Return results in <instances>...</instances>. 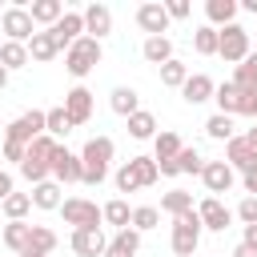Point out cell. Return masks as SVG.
Segmentation results:
<instances>
[{
	"mask_svg": "<svg viewBox=\"0 0 257 257\" xmlns=\"http://www.w3.org/2000/svg\"><path fill=\"white\" fill-rule=\"evenodd\" d=\"M108 104H112V112L116 116H133V112H141V96H137V88H128V84H116L112 88V96H108Z\"/></svg>",
	"mask_w": 257,
	"mask_h": 257,
	"instance_id": "7402d4cb",
	"label": "cell"
},
{
	"mask_svg": "<svg viewBox=\"0 0 257 257\" xmlns=\"http://www.w3.org/2000/svg\"><path fill=\"white\" fill-rule=\"evenodd\" d=\"M253 96L257 92L225 80V84H217V96L213 100H217V112H225V116H253Z\"/></svg>",
	"mask_w": 257,
	"mask_h": 257,
	"instance_id": "3957f363",
	"label": "cell"
},
{
	"mask_svg": "<svg viewBox=\"0 0 257 257\" xmlns=\"http://www.w3.org/2000/svg\"><path fill=\"white\" fill-rule=\"evenodd\" d=\"M201 233H205V225H201L197 209L185 213V217H177V221H173V253H177V257H193L197 245H201Z\"/></svg>",
	"mask_w": 257,
	"mask_h": 257,
	"instance_id": "277c9868",
	"label": "cell"
},
{
	"mask_svg": "<svg viewBox=\"0 0 257 257\" xmlns=\"http://www.w3.org/2000/svg\"><path fill=\"white\" fill-rule=\"evenodd\" d=\"M60 213H64V225H72V229H92V225L104 221V209L88 197H68L60 205Z\"/></svg>",
	"mask_w": 257,
	"mask_h": 257,
	"instance_id": "8992f818",
	"label": "cell"
},
{
	"mask_svg": "<svg viewBox=\"0 0 257 257\" xmlns=\"http://www.w3.org/2000/svg\"><path fill=\"white\" fill-rule=\"evenodd\" d=\"M237 0H205V16H209V24L213 28H229V24H237Z\"/></svg>",
	"mask_w": 257,
	"mask_h": 257,
	"instance_id": "ffe728a7",
	"label": "cell"
},
{
	"mask_svg": "<svg viewBox=\"0 0 257 257\" xmlns=\"http://www.w3.org/2000/svg\"><path fill=\"white\" fill-rule=\"evenodd\" d=\"M157 221H161V209H153V205H141V209H133V229H137V233H149V229H157Z\"/></svg>",
	"mask_w": 257,
	"mask_h": 257,
	"instance_id": "60d3db41",
	"label": "cell"
},
{
	"mask_svg": "<svg viewBox=\"0 0 257 257\" xmlns=\"http://www.w3.org/2000/svg\"><path fill=\"white\" fill-rule=\"evenodd\" d=\"M52 249H56V233L48 225H32V241L20 257H52Z\"/></svg>",
	"mask_w": 257,
	"mask_h": 257,
	"instance_id": "603a6c76",
	"label": "cell"
},
{
	"mask_svg": "<svg viewBox=\"0 0 257 257\" xmlns=\"http://www.w3.org/2000/svg\"><path fill=\"white\" fill-rule=\"evenodd\" d=\"M8 76H12V72H8V68H4V64H0V92H4V88H8Z\"/></svg>",
	"mask_w": 257,
	"mask_h": 257,
	"instance_id": "681fc988",
	"label": "cell"
},
{
	"mask_svg": "<svg viewBox=\"0 0 257 257\" xmlns=\"http://www.w3.org/2000/svg\"><path fill=\"white\" fill-rule=\"evenodd\" d=\"M241 185H245V197H257V165L241 173Z\"/></svg>",
	"mask_w": 257,
	"mask_h": 257,
	"instance_id": "f6af8a7d",
	"label": "cell"
},
{
	"mask_svg": "<svg viewBox=\"0 0 257 257\" xmlns=\"http://www.w3.org/2000/svg\"><path fill=\"white\" fill-rule=\"evenodd\" d=\"M52 36H56V44H60V52H68L80 36H84V12H64L52 28H48Z\"/></svg>",
	"mask_w": 257,
	"mask_h": 257,
	"instance_id": "4fadbf2b",
	"label": "cell"
},
{
	"mask_svg": "<svg viewBox=\"0 0 257 257\" xmlns=\"http://www.w3.org/2000/svg\"><path fill=\"white\" fill-rule=\"evenodd\" d=\"M32 209H60L64 205V197H60V185L56 181H40V185H32Z\"/></svg>",
	"mask_w": 257,
	"mask_h": 257,
	"instance_id": "484cf974",
	"label": "cell"
},
{
	"mask_svg": "<svg viewBox=\"0 0 257 257\" xmlns=\"http://www.w3.org/2000/svg\"><path fill=\"white\" fill-rule=\"evenodd\" d=\"M28 56L36 60V64H44V60H52V56H60V44H56V36L44 28V32H36L32 40H28Z\"/></svg>",
	"mask_w": 257,
	"mask_h": 257,
	"instance_id": "d4e9b609",
	"label": "cell"
},
{
	"mask_svg": "<svg viewBox=\"0 0 257 257\" xmlns=\"http://www.w3.org/2000/svg\"><path fill=\"white\" fill-rule=\"evenodd\" d=\"M112 185H116V193H137V189H141V177H137V169H133V161H124V165L116 169V177H112Z\"/></svg>",
	"mask_w": 257,
	"mask_h": 257,
	"instance_id": "ab89813d",
	"label": "cell"
},
{
	"mask_svg": "<svg viewBox=\"0 0 257 257\" xmlns=\"http://www.w3.org/2000/svg\"><path fill=\"white\" fill-rule=\"evenodd\" d=\"M40 133H44V112H40V108H28V112H20L12 124H4V141L24 145V149H28Z\"/></svg>",
	"mask_w": 257,
	"mask_h": 257,
	"instance_id": "52a82bcc",
	"label": "cell"
},
{
	"mask_svg": "<svg viewBox=\"0 0 257 257\" xmlns=\"http://www.w3.org/2000/svg\"><path fill=\"white\" fill-rule=\"evenodd\" d=\"M217 32H221L217 56H221L225 64H241V60L249 56V32H245L241 24H229V28H217Z\"/></svg>",
	"mask_w": 257,
	"mask_h": 257,
	"instance_id": "9c48e42d",
	"label": "cell"
},
{
	"mask_svg": "<svg viewBox=\"0 0 257 257\" xmlns=\"http://www.w3.org/2000/svg\"><path fill=\"white\" fill-rule=\"evenodd\" d=\"M165 12H169V20H185L193 8H189V0H165Z\"/></svg>",
	"mask_w": 257,
	"mask_h": 257,
	"instance_id": "ee69618b",
	"label": "cell"
},
{
	"mask_svg": "<svg viewBox=\"0 0 257 257\" xmlns=\"http://www.w3.org/2000/svg\"><path fill=\"white\" fill-rule=\"evenodd\" d=\"M241 8H245V12H253V16H257V0H241Z\"/></svg>",
	"mask_w": 257,
	"mask_h": 257,
	"instance_id": "f907efd6",
	"label": "cell"
},
{
	"mask_svg": "<svg viewBox=\"0 0 257 257\" xmlns=\"http://www.w3.org/2000/svg\"><path fill=\"white\" fill-rule=\"evenodd\" d=\"M245 141H249V145H253V149H257V124H253V128H249V133H245Z\"/></svg>",
	"mask_w": 257,
	"mask_h": 257,
	"instance_id": "816d5d0a",
	"label": "cell"
},
{
	"mask_svg": "<svg viewBox=\"0 0 257 257\" xmlns=\"http://www.w3.org/2000/svg\"><path fill=\"white\" fill-rule=\"evenodd\" d=\"M0 213H4L8 221H24V217L32 213V197H28V193H12V197L0 205Z\"/></svg>",
	"mask_w": 257,
	"mask_h": 257,
	"instance_id": "8d00e7d4",
	"label": "cell"
},
{
	"mask_svg": "<svg viewBox=\"0 0 257 257\" xmlns=\"http://www.w3.org/2000/svg\"><path fill=\"white\" fill-rule=\"evenodd\" d=\"M241 229H245V237H241V241H245L249 249H257V225H241Z\"/></svg>",
	"mask_w": 257,
	"mask_h": 257,
	"instance_id": "7dc6e473",
	"label": "cell"
},
{
	"mask_svg": "<svg viewBox=\"0 0 257 257\" xmlns=\"http://www.w3.org/2000/svg\"><path fill=\"white\" fill-rule=\"evenodd\" d=\"M181 149H185V145H181V137H177L173 128L157 133V141H153V157H157V161H177Z\"/></svg>",
	"mask_w": 257,
	"mask_h": 257,
	"instance_id": "1f68e13d",
	"label": "cell"
},
{
	"mask_svg": "<svg viewBox=\"0 0 257 257\" xmlns=\"http://www.w3.org/2000/svg\"><path fill=\"white\" fill-rule=\"evenodd\" d=\"M28 16H32V24L52 28V24L64 16V4H60V0H32V4H28Z\"/></svg>",
	"mask_w": 257,
	"mask_h": 257,
	"instance_id": "cb8c5ba5",
	"label": "cell"
},
{
	"mask_svg": "<svg viewBox=\"0 0 257 257\" xmlns=\"http://www.w3.org/2000/svg\"><path fill=\"white\" fill-rule=\"evenodd\" d=\"M0 64H4L8 72H16V68H28V64H32V56H28V44L4 40V44H0Z\"/></svg>",
	"mask_w": 257,
	"mask_h": 257,
	"instance_id": "f1b7e54d",
	"label": "cell"
},
{
	"mask_svg": "<svg viewBox=\"0 0 257 257\" xmlns=\"http://www.w3.org/2000/svg\"><path fill=\"white\" fill-rule=\"evenodd\" d=\"M48 169H52V181H56V185H76V181H84V161H80V153H72L68 145H56Z\"/></svg>",
	"mask_w": 257,
	"mask_h": 257,
	"instance_id": "5b68a950",
	"label": "cell"
},
{
	"mask_svg": "<svg viewBox=\"0 0 257 257\" xmlns=\"http://www.w3.org/2000/svg\"><path fill=\"white\" fill-rule=\"evenodd\" d=\"M169 12H165V4L161 0H145L141 8H137V28L141 32H149V36H165L169 32Z\"/></svg>",
	"mask_w": 257,
	"mask_h": 257,
	"instance_id": "7c38bea8",
	"label": "cell"
},
{
	"mask_svg": "<svg viewBox=\"0 0 257 257\" xmlns=\"http://www.w3.org/2000/svg\"><path fill=\"white\" fill-rule=\"evenodd\" d=\"M72 128H76V124L68 120V112H64V104H60V108H48V112H44V133H48L52 141H56V137H68Z\"/></svg>",
	"mask_w": 257,
	"mask_h": 257,
	"instance_id": "836d02e7",
	"label": "cell"
},
{
	"mask_svg": "<svg viewBox=\"0 0 257 257\" xmlns=\"http://www.w3.org/2000/svg\"><path fill=\"white\" fill-rule=\"evenodd\" d=\"M177 169H181V173H201V169H205V157H201L193 145H185V149L177 153Z\"/></svg>",
	"mask_w": 257,
	"mask_h": 257,
	"instance_id": "b9f144b4",
	"label": "cell"
},
{
	"mask_svg": "<svg viewBox=\"0 0 257 257\" xmlns=\"http://www.w3.org/2000/svg\"><path fill=\"white\" fill-rule=\"evenodd\" d=\"M100 56H104V48H100V40H92V36H80L68 52H64V68L80 80V76H88L96 64H100Z\"/></svg>",
	"mask_w": 257,
	"mask_h": 257,
	"instance_id": "7a4b0ae2",
	"label": "cell"
},
{
	"mask_svg": "<svg viewBox=\"0 0 257 257\" xmlns=\"http://www.w3.org/2000/svg\"><path fill=\"white\" fill-rule=\"evenodd\" d=\"M197 205H193V193H185V189H169L165 197H161V213H169L173 221L177 217H185V213H193Z\"/></svg>",
	"mask_w": 257,
	"mask_h": 257,
	"instance_id": "4316f807",
	"label": "cell"
},
{
	"mask_svg": "<svg viewBox=\"0 0 257 257\" xmlns=\"http://www.w3.org/2000/svg\"><path fill=\"white\" fill-rule=\"evenodd\" d=\"M0 173H4V169H0Z\"/></svg>",
	"mask_w": 257,
	"mask_h": 257,
	"instance_id": "11a10c76",
	"label": "cell"
},
{
	"mask_svg": "<svg viewBox=\"0 0 257 257\" xmlns=\"http://www.w3.org/2000/svg\"><path fill=\"white\" fill-rule=\"evenodd\" d=\"M128 161H133V169H137V177H141V189H149V185H157V181H161L157 157H128Z\"/></svg>",
	"mask_w": 257,
	"mask_h": 257,
	"instance_id": "74e56055",
	"label": "cell"
},
{
	"mask_svg": "<svg viewBox=\"0 0 257 257\" xmlns=\"http://www.w3.org/2000/svg\"><path fill=\"white\" fill-rule=\"evenodd\" d=\"M205 133H209L213 141H225V145H229V141L237 137V124H233V116H225V112H213V116L205 120Z\"/></svg>",
	"mask_w": 257,
	"mask_h": 257,
	"instance_id": "e575fe53",
	"label": "cell"
},
{
	"mask_svg": "<svg viewBox=\"0 0 257 257\" xmlns=\"http://www.w3.org/2000/svg\"><path fill=\"white\" fill-rule=\"evenodd\" d=\"M100 209H104V221H108L116 233L133 225V209H128V201H124V197H112V201H108V205H100Z\"/></svg>",
	"mask_w": 257,
	"mask_h": 257,
	"instance_id": "4dcf8cb0",
	"label": "cell"
},
{
	"mask_svg": "<svg viewBox=\"0 0 257 257\" xmlns=\"http://www.w3.org/2000/svg\"><path fill=\"white\" fill-rule=\"evenodd\" d=\"M193 48H197L201 56H217V48H221V32H217L213 24H201V28L193 32Z\"/></svg>",
	"mask_w": 257,
	"mask_h": 257,
	"instance_id": "d6a6232c",
	"label": "cell"
},
{
	"mask_svg": "<svg viewBox=\"0 0 257 257\" xmlns=\"http://www.w3.org/2000/svg\"><path fill=\"white\" fill-rule=\"evenodd\" d=\"M185 80H189V68L173 56L169 64H161V84H169V88H185Z\"/></svg>",
	"mask_w": 257,
	"mask_h": 257,
	"instance_id": "f35d334b",
	"label": "cell"
},
{
	"mask_svg": "<svg viewBox=\"0 0 257 257\" xmlns=\"http://www.w3.org/2000/svg\"><path fill=\"white\" fill-rule=\"evenodd\" d=\"M225 165H229L233 173H237V169L245 173V169H253V165H257V149H253L245 137H233V141L225 145Z\"/></svg>",
	"mask_w": 257,
	"mask_h": 257,
	"instance_id": "ac0fdd59",
	"label": "cell"
},
{
	"mask_svg": "<svg viewBox=\"0 0 257 257\" xmlns=\"http://www.w3.org/2000/svg\"><path fill=\"white\" fill-rule=\"evenodd\" d=\"M0 133H4V124H0Z\"/></svg>",
	"mask_w": 257,
	"mask_h": 257,
	"instance_id": "db71d44e",
	"label": "cell"
},
{
	"mask_svg": "<svg viewBox=\"0 0 257 257\" xmlns=\"http://www.w3.org/2000/svg\"><path fill=\"white\" fill-rule=\"evenodd\" d=\"M201 181H205L209 197H217V193H229V189L237 185V173H233L225 161H205V169H201Z\"/></svg>",
	"mask_w": 257,
	"mask_h": 257,
	"instance_id": "5bb4252c",
	"label": "cell"
},
{
	"mask_svg": "<svg viewBox=\"0 0 257 257\" xmlns=\"http://www.w3.org/2000/svg\"><path fill=\"white\" fill-rule=\"evenodd\" d=\"M128 137H133V141H157V116L145 112V108L133 112V116H128Z\"/></svg>",
	"mask_w": 257,
	"mask_h": 257,
	"instance_id": "f546056e",
	"label": "cell"
},
{
	"mask_svg": "<svg viewBox=\"0 0 257 257\" xmlns=\"http://www.w3.org/2000/svg\"><path fill=\"white\" fill-rule=\"evenodd\" d=\"M229 257H257V249H249V245H245V241H241V245H237V249H233V253H229Z\"/></svg>",
	"mask_w": 257,
	"mask_h": 257,
	"instance_id": "c3c4849f",
	"label": "cell"
},
{
	"mask_svg": "<svg viewBox=\"0 0 257 257\" xmlns=\"http://www.w3.org/2000/svg\"><path fill=\"white\" fill-rule=\"evenodd\" d=\"M28 241H32V225H28V221H8V225H4V245H8L16 257L28 249Z\"/></svg>",
	"mask_w": 257,
	"mask_h": 257,
	"instance_id": "83f0119b",
	"label": "cell"
},
{
	"mask_svg": "<svg viewBox=\"0 0 257 257\" xmlns=\"http://www.w3.org/2000/svg\"><path fill=\"white\" fill-rule=\"evenodd\" d=\"M108 32H112V8L108 4H88L84 8V36L104 40Z\"/></svg>",
	"mask_w": 257,
	"mask_h": 257,
	"instance_id": "2e32d148",
	"label": "cell"
},
{
	"mask_svg": "<svg viewBox=\"0 0 257 257\" xmlns=\"http://www.w3.org/2000/svg\"><path fill=\"white\" fill-rule=\"evenodd\" d=\"M64 112H68L72 124H88V116H92V92H88L84 84L68 88V92H64Z\"/></svg>",
	"mask_w": 257,
	"mask_h": 257,
	"instance_id": "9a60e30c",
	"label": "cell"
},
{
	"mask_svg": "<svg viewBox=\"0 0 257 257\" xmlns=\"http://www.w3.org/2000/svg\"><path fill=\"white\" fill-rule=\"evenodd\" d=\"M237 221H241V225H257V197H241V205H237Z\"/></svg>",
	"mask_w": 257,
	"mask_h": 257,
	"instance_id": "7bdbcfd3",
	"label": "cell"
},
{
	"mask_svg": "<svg viewBox=\"0 0 257 257\" xmlns=\"http://www.w3.org/2000/svg\"><path fill=\"white\" fill-rule=\"evenodd\" d=\"M116 145L112 137H88L84 149H80V161H84V185H100L108 177V161H112Z\"/></svg>",
	"mask_w": 257,
	"mask_h": 257,
	"instance_id": "6da1fadb",
	"label": "cell"
},
{
	"mask_svg": "<svg viewBox=\"0 0 257 257\" xmlns=\"http://www.w3.org/2000/svg\"><path fill=\"white\" fill-rule=\"evenodd\" d=\"M197 217H201V225L209 229V233H225L229 225H233V209H225V201L221 197H205L201 205H197Z\"/></svg>",
	"mask_w": 257,
	"mask_h": 257,
	"instance_id": "30bf717a",
	"label": "cell"
},
{
	"mask_svg": "<svg viewBox=\"0 0 257 257\" xmlns=\"http://www.w3.org/2000/svg\"><path fill=\"white\" fill-rule=\"evenodd\" d=\"M233 84H241V88L257 92V52H249V56L233 68Z\"/></svg>",
	"mask_w": 257,
	"mask_h": 257,
	"instance_id": "d590c367",
	"label": "cell"
},
{
	"mask_svg": "<svg viewBox=\"0 0 257 257\" xmlns=\"http://www.w3.org/2000/svg\"><path fill=\"white\" fill-rule=\"evenodd\" d=\"M0 28H4V36H8V40H16V44H28V40L36 36V24H32V16H28V8H24V4L4 8Z\"/></svg>",
	"mask_w": 257,
	"mask_h": 257,
	"instance_id": "ba28073f",
	"label": "cell"
},
{
	"mask_svg": "<svg viewBox=\"0 0 257 257\" xmlns=\"http://www.w3.org/2000/svg\"><path fill=\"white\" fill-rule=\"evenodd\" d=\"M253 120H257V96H253Z\"/></svg>",
	"mask_w": 257,
	"mask_h": 257,
	"instance_id": "f5cc1de1",
	"label": "cell"
},
{
	"mask_svg": "<svg viewBox=\"0 0 257 257\" xmlns=\"http://www.w3.org/2000/svg\"><path fill=\"white\" fill-rule=\"evenodd\" d=\"M181 96H185V104H205V100L217 96V84H213V76H205V72H189Z\"/></svg>",
	"mask_w": 257,
	"mask_h": 257,
	"instance_id": "e0dca14e",
	"label": "cell"
},
{
	"mask_svg": "<svg viewBox=\"0 0 257 257\" xmlns=\"http://www.w3.org/2000/svg\"><path fill=\"white\" fill-rule=\"evenodd\" d=\"M141 253V233L128 225V229H120L116 237H108V249H104V257H137Z\"/></svg>",
	"mask_w": 257,
	"mask_h": 257,
	"instance_id": "d6986e66",
	"label": "cell"
},
{
	"mask_svg": "<svg viewBox=\"0 0 257 257\" xmlns=\"http://www.w3.org/2000/svg\"><path fill=\"white\" fill-rule=\"evenodd\" d=\"M68 245H72V253H76V257H104L108 237H104V229H100V225H92V229H72Z\"/></svg>",
	"mask_w": 257,
	"mask_h": 257,
	"instance_id": "8fae6325",
	"label": "cell"
},
{
	"mask_svg": "<svg viewBox=\"0 0 257 257\" xmlns=\"http://www.w3.org/2000/svg\"><path fill=\"white\" fill-rule=\"evenodd\" d=\"M157 169H161V177H181L177 161H157Z\"/></svg>",
	"mask_w": 257,
	"mask_h": 257,
	"instance_id": "bcb514c9",
	"label": "cell"
},
{
	"mask_svg": "<svg viewBox=\"0 0 257 257\" xmlns=\"http://www.w3.org/2000/svg\"><path fill=\"white\" fill-rule=\"evenodd\" d=\"M141 56L149 60V64H169L173 60V40L169 36H145V44H141Z\"/></svg>",
	"mask_w": 257,
	"mask_h": 257,
	"instance_id": "44dd1931",
	"label": "cell"
},
{
	"mask_svg": "<svg viewBox=\"0 0 257 257\" xmlns=\"http://www.w3.org/2000/svg\"><path fill=\"white\" fill-rule=\"evenodd\" d=\"M0 217H4V213H0Z\"/></svg>",
	"mask_w": 257,
	"mask_h": 257,
	"instance_id": "9f6ffc18",
	"label": "cell"
}]
</instances>
